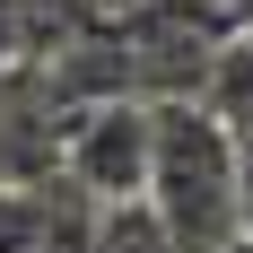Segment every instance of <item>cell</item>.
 <instances>
[{"mask_svg":"<svg viewBox=\"0 0 253 253\" xmlns=\"http://www.w3.org/2000/svg\"><path fill=\"white\" fill-rule=\"evenodd\" d=\"M218 253H253V236H227V245H218Z\"/></svg>","mask_w":253,"mask_h":253,"instance_id":"7","label":"cell"},{"mask_svg":"<svg viewBox=\"0 0 253 253\" xmlns=\"http://www.w3.org/2000/svg\"><path fill=\"white\" fill-rule=\"evenodd\" d=\"M192 105H210L227 131H253V26H227L210 44V70L192 87Z\"/></svg>","mask_w":253,"mask_h":253,"instance_id":"3","label":"cell"},{"mask_svg":"<svg viewBox=\"0 0 253 253\" xmlns=\"http://www.w3.org/2000/svg\"><path fill=\"white\" fill-rule=\"evenodd\" d=\"M236 236H253V131H236Z\"/></svg>","mask_w":253,"mask_h":253,"instance_id":"5","label":"cell"},{"mask_svg":"<svg viewBox=\"0 0 253 253\" xmlns=\"http://www.w3.org/2000/svg\"><path fill=\"white\" fill-rule=\"evenodd\" d=\"M79 253H175V236L157 227V210L131 192V201H87V236Z\"/></svg>","mask_w":253,"mask_h":253,"instance_id":"4","label":"cell"},{"mask_svg":"<svg viewBox=\"0 0 253 253\" xmlns=\"http://www.w3.org/2000/svg\"><path fill=\"white\" fill-rule=\"evenodd\" d=\"M149 183V96H87L61 114V192L131 201Z\"/></svg>","mask_w":253,"mask_h":253,"instance_id":"2","label":"cell"},{"mask_svg":"<svg viewBox=\"0 0 253 253\" xmlns=\"http://www.w3.org/2000/svg\"><path fill=\"white\" fill-rule=\"evenodd\" d=\"M140 201L175 253H218L236 236V131L192 96H149V183Z\"/></svg>","mask_w":253,"mask_h":253,"instance_id":"1","label":"cell"},{"mask_svg":"<svg viewBox=\"0 0 253 253\" xmlns=\"http://www.w3.org/2000/svg\"><path fill=\"white\" fill-rule=\"evenodd\" d=\"M218 18H227V26H253V0H218Z\"/></svg>","mask_w":253,"mask_h":253,"instance_id":"6","label":"cell"}]
</instances>
